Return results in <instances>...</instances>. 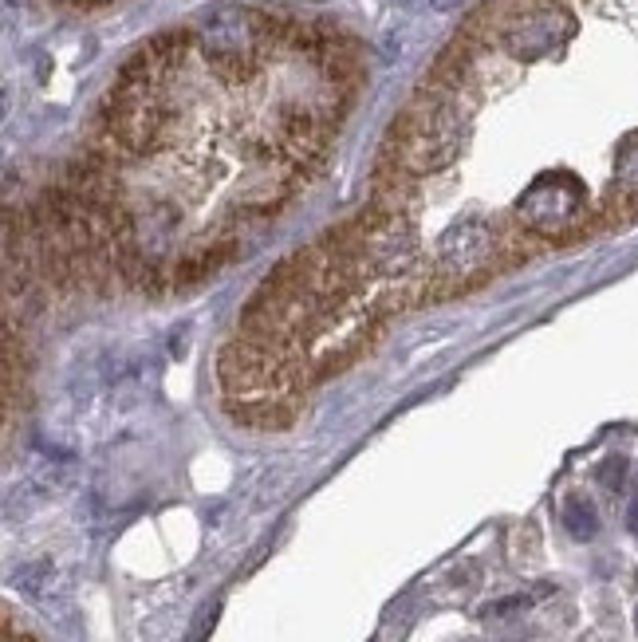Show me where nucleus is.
<instances>
[{
	"label": "nucleus",
	"mask_w": 638,
	"mask_h": 642,
	"mask_svg": "<svg viewBox=\"0 0 638 642\" xmlns=\"http://www.w3.org/2000/svg\"><path fill=\"white\" fill-rule=\"evenodd\" d=\"M83 4H95V0H83Z\"/></svg>",
	"instance_id": "6e6552de"
},
{
	"label": "nucleus",
	"mask_w": 638,
	"mask_h": 642,
	"mask_svg": "<svg viewBox=\"0 0 638 642\" xmlns=\"http://www.w3.org/2000/svg\"><path fill=\"white\" fill-rule=\"evenodd\" d=\"M493 257H497V233H493V225L481 221V217H465V221H457L453 229H446V233L438 237L434 272H438V280L461 284V280L481 276V272L493 264Z\"/></svg>",
	"instance_id": "f03ea898"
},
{
	"label": "nucleus",
	"mask_w": 638,
	"mask_h": 642,
	"mask_svg": "<svg viewBox=\"0 0 638 642\" xmlns=\"http://www.w3.org/2000/svg\"><path fill=\"white\" fill-rule=\"evenodd\" d=\"M627 524H631V532H638V501L631 505V516H627Z\"/></svg>",
	"instance_id": "0eeeda50"
},
{
	"label": "nucleus",
	"mask_w": 638,
	"mask_h": 642,
	"mask_svg": "<svg viewBox=\"0 0 638 642\" xmlns=\"http://www.w3.org/2000/svg\"><path fill=\"white\" fill-rule=\"evenodd\" d=\"M619 186L627 193H638V142H631L619 158Z\"/></svg>",
	"instance_id": "39448f33"
},
{
	"label": "nucleus",
	"mask_w": 638,
	"mask_h": 642,
	"mask_svg": "<svg viewBox=\"0 0 638 642\" xmlns=\"http://www.w3.org/2000/svg\"><path fill=\"white\" fill-rule=\"evenodd\" d=\"M4 642H32V639H28L24 631H16V623L8 619V623H4Z\"/></svg>",
	"instance_id": "423d86ee"
},
{
	"label": "nucleus",
	"mask_w": 638,
	"mask_h": 642,
	"mask_svg": "<svg viewBox=\"0 0 638 642\" xmlns=\"http://www.w3.org/2000/svg\"><path fill=\"white\" fill-rule=\"evenodd\" d=\"M623 481H627V457H607V461L599 465V485L611 489V493H619Z\"/></svg>",
	"instance_id": "20e7f679"
},
{
	"label": "nucleus",
	"mask_w": 638,
	"mask_h": 642,
	"mask_svg": "<svg viewBox=\"0 0 638 642\" xmlns=\"http://www.w3.org/2000/svg\"><path fill=\"white\" fill-rule=\"evenodd\" d=\"M516 217L532 237H568L587 217V190L572 174H544L516 201Z\"/></svg>",
	"instance_id": "f257e3e1"
},
{
	"label": "nucleus",
	"mask_w": 638,
	"mask_h": 642,
	"mask_svg": "<svg viewBox=\"0 0 638 642\" xmlns=\"http://www.w3.org/2000/svg\"><path fill=\"white\" fill-rule=\"evenodd\" d=\"M564 528L572 532L575 540H591V536L599 532V513H595V505L583 501V497H568V501H564Z\"/></svg>",
	"instance_id": "7ed1b4c3"
}]
</instances>
